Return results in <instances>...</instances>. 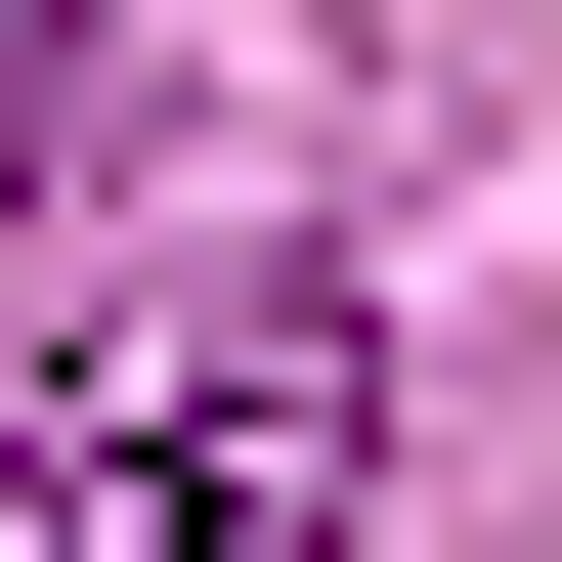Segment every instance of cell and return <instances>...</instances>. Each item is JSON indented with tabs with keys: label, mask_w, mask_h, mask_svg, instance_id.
<instances>
[{
	"label": "cell",
	"mask_w": 562,
	"mask_h": 562,
	"mask_svg": "<svg viewBox=\"0 0 562 562\" xmlns=\"http://www.w3.org/2000/svg\"><path fill=\"white\" fill-rule=\"evenodd\" d=\"M347 476H390L347 303H131V347L0 390V562H347Z\"/></svg>",
	"instance_id": "cell-1"
},
{
	"label": "cell",
	"mask_w": 562,
	"mask_h": 562,
	"mask_svg": "<svg viewBox=\"0 0 562 562\" xmlns=\"http://www.w3.org/2000/svg\"><path fill=\"white\" fill-rule=\"evenodd\" d=\"M44 44H87V0H0V131H44Z\"/></svg>",
	"instance_id": "cell-2"
}]
</instances>
